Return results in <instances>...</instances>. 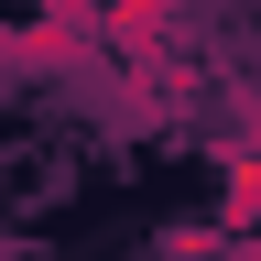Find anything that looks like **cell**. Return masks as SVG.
<instances>
[{"label": "cell", "instance_id": "3957f363", "mask_svg": "<svg viewBox=\"0 0 261 261\" xmlns=\"http://www.w3.org/2000/svg\"><path fill=\"white\" fill-rule=\"evenodd\" d=\"M228 261H261V240H228Z\"/></svg>", "mask_w": 261, "mask_h": 261}, {"label": "cell", "instance_id": "7a4b0ae2", "mask_svg": "<svg viewBox=\"0 0 261 261\" xmlns=\"http://www.w3.org/2000/svg\"><path fill=\"white\" fill-rule=\"evenodd\" d=\"M218 228H228V240H261V152H228V185H218Z\"/></svg>", "mask_w": 261, "mask_h": 261}, {"label": "cell", "instance_id": "277c9868", "mask_svg": "<svg viewBox=\"0 0 261 261\" xmlns=\"http://www.w3.org/2000/svg\"><path fill=\"white\" fill-rule=\"evenodd\" d=\"M0 76H11V22H0Z\"/></svg>", "mask_w": 261, "mask_h": 261}, {"label": "cell", "instance_id": "6da1fadb", "mask_svg": "<svg viewBox=\"0 0 261 261\" xmlns=\"http://www.w3.org/2000/svg\"><path fill=\"white\" fill-rule=\"evenodd\" d=\"M109 55L98 0H33V22H11V76H87Z\"/></svg>", "mask_w": 261, "mask_h": 261}]
</instances>
